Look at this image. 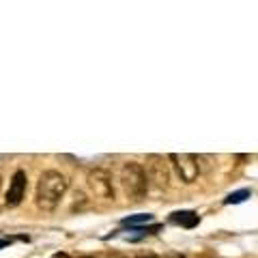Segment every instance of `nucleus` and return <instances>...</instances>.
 Segmentation results:
<instances>
[{
	"instance_id": "1",
	"label": "nucleus",
	"mask_w": 258,
	"mask_h": 258,
	"mask_svg": "<svg viewBox=\"0 0 258 258\" xmlns=\"http://www.w3.org/2000/svg\"><path fill=\"white\" fill-rule=\"evenodd\" d=\"M67 188H69V183L64 178V174H60L56 170H46L39 176V183H37V206H41L46 211L56 209V204L60 202Z\"/></svg>"
},
{
	"instance_id": "2",
	"label": "nucleus",
	"mask_w": 258,
	"mask_h": 258,
	"mask_svg": "<svg viewBox=\"0 0 258 258\" xmlns=\"http://www.w3.org/2000/svg\"><path fill=\"white\" fill-rule=\"evenodd\" d=\"M120 183H123L125 196L132 198L134 202H138V200H142L146 196L148 178H146V172L140 164H136V162L123 164V168H120Z\"/></svg>"
},
{
	"instance_id": "3",
	"label": "nucleus",
	"mask_w": 258,
	"mask_h": 258,
	"mask_svg": "<svg viewBox=\"0 0 258 258\" xmlns=\"http://www.w3.org/2000/svg\"><path fill=\"white\" fill-rule=\"evenodd\" d=\"M86 183H88L90 192L95 194L97 198L104 200H114V185H112V174L104 168H92L86 176Z\"/></svg>"
},
{
	"instance_id": "4",
	"label": "nucleus",
	"mask_w": 258,
	"mask_h": 258,
	"mask_svg": "<svg viewBox=\"0 0 258 258\" xmlns=\"http://www.w3.org/2000/svg\"><path fill=\"white\" fill-rule=\"evenodd\" d=\"M146 178L155 183L157 190H168L170 185V168L168 162L160 155H148L146 157Z\"/></svg>"
},
{
	"instance_id": "5",
	"label": "nucleus",
	"mask_w": 258,
	"mask_h": 258,
	"mask_svg": "<svg viewBox=\"0 0 258 258\" xmlns=\"http://www.w3.org/2000/svg\"><path fill=\"white\" fill-rule=\"evenodd\" d=\"M170 162L174 164V168L181 176V181L185 183H194L200 174L198 170V162H196V155H190V153H172L170 155Z\"/></svg>"
},
{
	"instance_id": "6",
	"label": "nucleus",
	"mask_w": 258,
	"mask_h": 258,
	"mask_svg": "<svg viewBox=\"0 0 258 258\" xmlns=\"http://www.w3.org/2000/svg\"><path fill=\"white\" fill-rule=\"evenodd\" d=\"M26 185H28L26 172H24V170H16V174H13L11 183H9V192H6L4 204H6V206H18L22 200H24Z\"/></svg>"
},
{
	"instance_id": "7",
	"label": "nucleus",
	"mask_w": 258,
	"mask_h": 258,
	"mask_svg": "<svg viewBox=\"0 0 258 258\" xmlns=\"http://www.w3.org/2000/svg\"><path fill=\"white\" fill-rule=\"evenodd\" d=\"M170 224L183 226V228H194L200 224V218L194 211H176L170 215Z\"/></svg>"
},
{
	"instance_id": "8",
	"label": "nucleus",
	"mask_w": 258,
	"mask_h": 258,
	"mask_svg": "<svg viewBox=\"0 0 258 258\" xmlns=\"http://www.w3.org/2000/svg\"><path fill=\"white\" fill-rule=\"evenodd\" d=\"M153 222V215L148 213H140V215H129V218L123 220V224L129 226V228H138V226H146Z\"/></svg>"
},
{
	"instance_id": "9",
	"label": "nucleus",
	"mask_w": 258,
	"mask_h": 258,
	"mask_svg": "<svg viewBox=\"0 0 258 258\" xmlns=\"http://www.w3.org/2000/svg\"><path fill=\"white\" fill-rule=\"evenodd\" d=\"M248 198H250V190H239V192L228 194L224 198V204H241L243 200H248Z\"/></svg>"
},
{
	"instance_id": "10",
	"label": "nucleus",
	"mask_w": 258,
	"mask_h": 258,
	"mask_svg": "<svg viewBox=\"0 0 258 258\" xmlns=\"http://www.w3.org/2000/svg\"><path fill=\"white\" fill-rule=\"evenodd\" d=\"M6 246H9V239H0V250L6 248Z\"/></svg>"
},
{
	"instance_id": "11",
	"label": "nucleus",
	"mask_w": 258,
	"mask_h": 258,
	"mask_svg": "<svg viewBox=\"0 0 258 258\" xmlns=\"http://www.w3.org/2000/svg\"><path fill=\"white\" fill-rule=\"evenodd\" d=\"M52 258H69V254H64V252H58V254H54Z\"/></svg>"
},
{
	"instance_id": "12",
	"label": "nucleus",
	"mask_w": 258,
	"mask_h": 258,
	"mask_svg": "<svg viewBox=\"0 0 258 258\" xmlns=\"http://www.w3.org/2000/svg\"><path fill=\"white\" fill-rule=\"evenodd\" d=\"M148 258H153V256H148Z\"/></svg>"
}]
</instances>
